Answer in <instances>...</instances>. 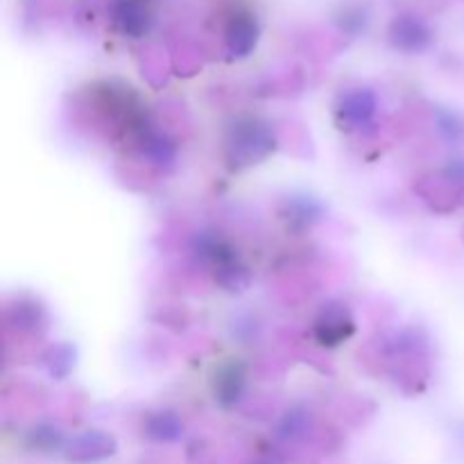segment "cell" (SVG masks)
Listing matches in <instances>:
<instances>
[{"mask_svg": "<svg viewBox=\"0 0 464 464\" xmlns=\"http://www.w3.org/2000/svg\"><path fill=\"white\" fill-rule=\"evenodd\" d=\"M394 39L397 45H411V48H420L426 39H429V32L415 18H403V21L394 23Z\"/></svg>", "mask_w": 464, "mask_h": 464, "instance_id": "cell-1", "label": "cell"}]
</instances>
